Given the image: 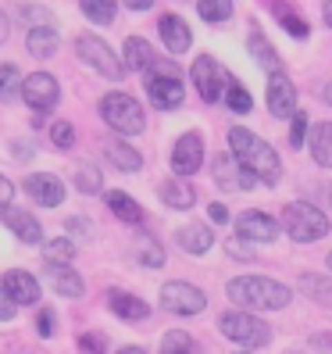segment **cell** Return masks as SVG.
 <instances>
[{
  "instance_id": "603a6c76",
  "label": "cell",
  "mask_w": 332,
  "mask_h": 354,
  "mask_svg": "<svg viewBox=\"0 0 332 354\" xmlns=\"http://www.w3.org/2000/svg\"><path fill=\"white\" fill-rule=\"evenodd\" d=\"M157 194H161V201L168 204V207H175V212H186V207H193V190L182 183V176H175V179H164L161 186H157Z\"/></svg>"
},
{
  "instance_id": "cb8c5ba5",
  "label": "cell",
  "mask_w": 332,
  "mask_h": 354,
  "mask_svg": "<svg viewBox=\"0 0 332 354\" xmlns=\"http://www.w3.org/2000/svg\"><path fill=\"white\" fill-rule=\"evenodd\" d=\"M246 47H251V54L257 57V65H261V68H268V72H282V68H279L282 61H279L275 47L268 44V39H264V32H261L257 26H251V36H246Z\"/></svg>"
},
{
  "instance_id": "4fadbf2b",
  "label": "cell",
  "mask_w": 332,
  "mask_h": 354,
  "mask_svg": "<svg viewBox=\"0 0 332 354\" xmlns=\"http://www.w3.org/2000/svg\"><path fill=\"white\" fill-rule=\"evenodd\" d=\"M200 161H204V140L200 133H182L179 143H175V151H172V172L175 176H193L200 169Z\"/></svg>"
},
{
  "instance_id": "5bb4252c",
  "label": "cell",
  "mask_w": 332,
  "mask_h": 354,
  "mask_svg": "<svg viewBox=\"0 0 332 354\" xmlns=\"http://www.w3.org/2000/svg\"><path fill=\"white\" fill-rule=\"evenodd\" d=\"M236 229H240V236L251 240V243H275V236H279L275 218L264 215V212H243L236 218Z\"/></svg>"
},
{
  "instance_id": "3957f363",
  "label": "cell",
  "mask_w": 332,
  "mask_h": 354,
  "mask_svg": "<svg viewBox=\"0 0 332 354\" xmlns=\"http://www.w3.org/2000/svg\"><path fill=\"white\" fill-rule=\"evenodd\" d=\"M282 229L289 233V240H297V243H315L329 233V218L315 204L293 201V204L282 207Z\"/></svg>"
},
{
  "instance_id": "d6a6232c",
  "label": "cell",
  "mask_w": 332,
  "mask_h": 354,
  "mask_svg": "<svg viewBox=\"0 0 332 354\" xmlns=\"http://www.w3.org/2000/svg\"><path fill=\"white\" fill-rule=\"evenodd\" d=\"M300 286H304L307 297H315L318 304H329V308H332V279H322V276H315V272H307V276L300 279Z\"/></svg>"
},
{
  "instance_id": "52a82bcc",
  "label": "cell",
  "mask_w": 332,
  "mask_h": 354,
  "mask_svg": "<svg viewBox=\"0 0 332 354\" xmlns=\"http://www.w3.org/2000/svg\"><path fill=\"white\" fill-rule=\"evenodd\" d=\"M190 79H193V86H197V93L207 100V104H215V100H222L225 97V90L233 86V75L225 72V65H218L215 57H197L193 61V68H190Z\"/></svg>"
},
{
  "instance_id": "836d02e7",
  "label": "cell",
  "mask_w": 332,
  "mask_h": 354,
  "mask_svg": "<svg viewBox=\"0 0 332 354\" xmlns=\"http://www.w3.org/2000/svg\"><path fill=\"white\" fill-rule=\"evenodd\" d=\"M197 11L204 22H225L233 18V0H197Z\"/></svg>"
},
{
  "instance_id": "4dcf8cb0",
  "label": "cell",
  "mask_w": 332,
  "mask_h": 354,
  "mask_svg": "<svg viewBox=\"0 0 332 354\" xmlns=\"http://www.w3.org/2000/svg\"><path fill=\"white\" fill-rule=\"evenodd\" d=\"M72 258H75V243H72L68 236L43 243V265H68Z\"/></svg>"
},
{
  "instance_id": "8992f818",
  "label": "cell",
  "mask_w": 332,
  "mask_h": 354,
  "mask_svg": "<svg viewBox=\"0 0 332 354\" xmlns=\"http://www.w3.org/2000/svg\"><path fill=\"white\" fill-rule=\"evenodd\" d=\"M218 329H222L233 344H243L246 351L264 347L268 340H272V329H268L261 319L246 315V311H229V315H222V319H218Z\"/></svg>"
},
{
  "instance_id": "e575fe53",
  "label": "cell",
  "mask_w": 332,
  "mask_h": 354,
  "mask_svg": "<svg viewBox=\"0 0 332 354\" xmlns=\"http://www.w3.org/2000/svg\"><path fill=\"white\" fill-rule=\"evenodd\" d=\"M225 104L236 111V115H251V108H254V97H251V90L246 86H240V82H233L229 90H225Z\"/></svg>"
},
{
  "instance_id": "ffe728a7",
  "label": "cell",
  "mask_w": 332,
  "mask_h": 354,
  "mask_svg": "<svg viewBox=\"0 0 332 354\" xmlns=\"http://www.w3.org/2000/svg\"><path fill=\"white\" fill-rule=\"evenodd\" d=\"M4 222H8V229H11V233L22 240V243H39V240H43V225H39L29 212H22V207H8Z\"/></svg>"
},
{
  "instance_id": "9c48e42d",
  "label": "cell",
  "mask_w": 332,
  "mask_h": 354,
  "mask_svg": "<svg viewBox=\"0 0 332 354\" xmlns=\"http://www.w3.org/2000/svg\"><path fill=\"white\" fill-rule=\"evenodd\" d=\"M204 304H207V297L197 286L182 283V279H172V283L161 286V308L168 311V315H200Z\"/></svg>"
},
{
  "instance_id": "f35d334b",
  "label": "cell",
  "mask_w": 332,
  "mask_h": 354,
  "mask_svg": "<svg viewBox=\"0 0 332 354\" xmlns=\"http://www.w3.org/2000/svg\"><path fill=\"white\" fill-rule=\"evenodd\" d=\"M50 143L57 151H68L72 143H75V129H72V122H54L50 126Z\"/></svg>"
},
{
  "instance_id": "74e56055",
  "label": "cell",
  "mask_w": 332,
  "mask_h": 354,
  "mask_svg": "<svg viewBox=\"0 0 332 354\" xmlns=\"http://www.w3.org/2000/svg\"><path fill=\"white\" fill-rule=\"evenodd\" d=\"M190 344H193V340L186 337V333H164V340H161V354H197Z\"/></svg>"
},
{
  "instance_id": "f6af8a7d",
  "label": "cell",
  "mask_w": 332,
  "mask_h": 354,
  "mask_svg": "<svg viewBox=\"0 0 332 354\" xmlns=\"http://www.w3.org/2000/svg\"><path fill=\"white\" fill-rule=\"evenodd\" d=\"M82 351H86V354H104V351H108V344H104L97 333H86V337H82Z\"/></svg>"
},
{
  "instance_id": "db71d44e",
  "label": "cell",
  "mask_w": 332,
  "mask_h": 354,
  "mask_svg": "<svg viewBox=\"0 0 332 354\" xmlns=\"http://www.w3.org/2000/svg\"><path fill=\"white\" fill-rule=\"evenodd\" d=\"M325 100L332 104V82H329V86H325Z\"/></svg>"
},
{
  "instance_id": "4316f807",
  "label": "cell",
  "mask_w": 332,
  "mask_h": 354,
  "mask_svg": "<svg viewBox=\"0 0 332 354\" xmlns=\"http://www.w3.org/2000/svg\"><path fill=\"white\" fill-rule=\"evenodd\" d=\"M154 61H157V57H154V47H150L143 36H129V39H126V68L143 72V68H150Z\"/></svg>"
},
{
  "instance_id": "8fae6325",
  "label": "cell",
  "mask_w": 332,
  "mask_h": 354,
  "mask_svg": "<svg viewBox=\"0 0 332 354\" xmlns=\"http://www.w3.org/2000/svg\"><path fill=\"white\" fill-rule=\"evenodd\" d=\"M57 79L47 75V72H32L22 79V100L29 104L32 111H50L57 104Z\"/></svg>"
},
{
  "instance_id": "e0dca14e",
  "label": "cell",
  "mask_w": 332,
  "mask_h": 354,
  "mask_svg": "<svg viewBox=\"0 0 332 354\" xmlns=\"http://www.w3.org/2000/svg\"><path fill=\"white\" fill-rule=\"evenodd\" d=\"M4 290L14 297V304H36L39 301V283L32 272H26V268H11V272L4 276Z\"/></svg>"
},
{
  "instance_id": "44dd1931",
  "label": "cell",
  "mask_w": 332,
  "mask_h": 354,
  "mask_svg": "<svg viewBox=\"0 0 332 354\" xmlns=\"http://www.w3.org/2000/svg\"><path fill=\"white\" fill-rule=\"evenodd\" d=\"M175 240H179V247H182L186 254H207L215 247V233L207 225H200V222L182 225L179 233H175Z\"/></svg>"
},
{
  "instance_id": "7dc6e473",
  "label": "cell",
  "mask_w": 332,
  "mask_h": 354,
  "mask_svg": "<svg viewBox=\"0 0 332 354\" xmlns=\"http://www.w3.org/2000/svg\"><path fill=\"white\" fill-rule=\"evenodd\" d=\"M207 215H211V218H215V222L222 225V222H229V207H225V204H218V201H215L211 207H207Z\"/></svg>"
},
{
  "instance_id": "ba28073f",
  "label": "cell",
  "mask_w": 332,
  "mask_h": 354,
  "mask_svg": "<svg viewBox=\"0 0 332 354\" xmlns=\"http://www.w3.org/2000/svg\"><path fill=\"white\" fill-rule=\"evenodd\" d=\"M75 54L86 61L93 72H100L104 79H111V82H118L121 75H126V65H121V61L111 54V47L104 44L100 36H79L75 39Z\"/></svg>"
},
{
  "instance_id": "f907efd6",
  "label": "cell",
  "mask_w": 332,
  "mask_h": 354,
  "mask_svg": "<svg viewBox=\"0 0 332 354\" xmlns=\"http://www.w3.org/2000/svg\"><path fill=\"white\" fill-rule=\"evenodd\" d=\"M126 4H129V8H136V11H147V8L154 4V0H126Z\"/></svg>"
},
{
  "instance_id": "30bf717a",
  "label": "cell",
  "mask_w": 332,
  "mask_h": 354,
  "mask_svg": "<svg viewBox=\"0 0 332 354\" xmlns=\"http://www.w3.org/2000/svg\"><path fill=\"white\" fill-rule=\"evenodd\" d=\"M211 176H215V183L222 186L225 194H246V190L257 183L254 172H246L236 154H218V158L211 161Z\"/></svg>"
},
{
  "instance_id": "7402d4cb",
  "label": "cell",
  "mask_w": 332,
  "mask_h": 354,
  "mask_svg": "<svg viewBox=\"0 0 332 354\" xmlns=\"http://www.w3.org/2000/svg\"><path fill=\"white\" fill-rule=\"evenodd\" d=\"M47 268V283L57 290L61 297H82L86 294V286H82V276L72 272L68 265H43Z\"/></svg>"
},
{
  "instance_id": "ee69618b",
  "label": "cell",
  "mask_w": 332,
  "mask_h": 354,
  "mask_svg": "<svg viewBox=\"0 0 332 354\" xmlns=\"http://www.w3.org/2000/svg\"><path fill=\"white\" fill-rule=\"evenodd\" d=\"M11 201H14V186H11V179L8 176H0V215L11 207Z\"/></svg>"
},
{
  "instance_id": "d4e9b609",
  "label": "cell",
  "mask_w": 332,
  "mask_h": 354,
  "mask_svg": "<svg viewBox=\"0 0 332 354\" xmlns=\"http://www.w3.org/2000/svg\"><path fill=\"white\" fill-rule=\"evenodd\" d=\"M57 29L54 26H32L29 29V39H26V47L32 57H54L57 54Z\"/></svg>"
},
{
  "instance_id": "ac0fdd59",
  "label": "cell",
  "mask_w": 332,
  "mask_h": 354,
  "mask_svg": "<svg viewBox=\"0 0 332 354\" xmlns=\"http://www.w3.org/2000/svg\"><path fill=\"white\" fill-rule=\"evenodd\" d=\"M104 154H108V161L115 165L118 172H126V176H133V172H139V169H143V154L133 147V143L104 140Z\"/></svg>"
},
{
  "instance_id": "f546056e",
  "label": "cell",
  "mask_w": 332,
  "mask_h": 354,
  "mask_svg": "<svg viewBox=\"0 0 332 354\" xmlns=\"http://www.w3.org/2000/svg\"><path fill=\"white\" fill-rule=\"evenodd\" d=\"M82 4V15L90 18L93 26H111L115 22V0H79Z\"/></svg>"
},
{
  "instance_id": "ab89813d",
  "label": "cell",
  "mask_w": 332,
  "mask_h": 354,
  "mask_svg": "<svg viewBox=\"0 0 332 354\" xmlns=\"http://www.w3.org/2000/svg\"><path fill=\"white\" fill-rule=\"evenodd\" d=\"M225 254H229L233 261H257V254L251 251V243H243V236H233L229 243H225Z\"/></svg>"
},
{
  "instance_id": "11a10c76",
  "label": "cell",
  "mask_w": 332,
  "mask_h": 354,
  "mask_svg": "<svg viewBox=\"0 0 332 354\" xmlns=\"http://www.w3.org/2000/svg\"><path fill=\"white\" fill-rule=\"evenodd\" d=\"M325 261H329V272H332V251H329V254H325Z\"/></svg>"
},
{
  "instance_id": "f5cc1de1",
  "label": "cell",
  "mask_w": 332,
  "mask_h": 354,
  "mask_svg": "<svg viewBox=\"0 0 332 354\" xmlns=\"http://www.w3.org/2000/svg\"><path fill=\"white\" fill-rule=\"evenodd\" d=\"M118 354H147V351H139V347H121Z\"/></svg>"
},
{
  "instance_id": "bcb514c9",
  "label": "cell",
  "mask_w": 332,
  "mask_h": 354,
  "mask_svg": "<svg viewBox=\"0 0 332 354\" xmlns=\"http://www.w3.org/2000/svg\"><path fill=\"white\" fill-rule=\"evenodd\" d=\"M36 329H39V337H54V311H39Z\"/></svg>"
},
{
  "instance_id": "6da1fadb",
  "label": "cell",
  "mask_w": 332,
  "mask_h": 354,
  "mask_svg": "<svg viewBox=\"0 0 332 354\" xmlns=\"http://www.w3.org/2000/svg\"><path fill=\"white\" fill-rule=\"evenodd\" d=\"M229 143H233V154L240 158V165L246 172H254L257 183L275 186L282 179V161H279L275 147H272V143H264L257 133L236 126V129H229Z\"/></svg>"
},
{
  "instance_id": "83f0119b",
  "label": "cell",
  "mask_w": 332,
  "mask_h": 354,
  "mask_svg": "<svg viewBox=\"0 0 332 354\" xmlns=\"http://www.w3.org/2000/svg\"><path fill=\"white\" fill-rule=\"evenodd\" d=\"M311 154H315L318 165L332 169V122H322V126H315V133H311Z\"/></svg>"
},
{
  "instance_id": "d590c367",
  "label": "cell",
  "mask_w": 332,
  "mask_h": 354,
  "mask_svg": "<svg viewBox=\"0 0 332 354\" xmlns=\"http://www.w3.org/2000/svg\"><path fill=\"white\" fill-rule=\"evenodd\" d=\"M18 97V65L4 61L0 65V100H14Z\"/></svg>"
},
{
  "instance_id": "2e32d148",
  "label": "cell",
  "mask_w": 332,
  "mask_h": 354,
  "mask_svg": "<svg viewBox=\"0 0 332 354\" xmlns=\"http://www.w3.org/2000/svg\"><path fill=\"white\" fill-rule=\"evenodd\" d=\"M157 29H161L164 47H168L172 54H186V50H190V44H193V32H190V26H186L179 15H161Z\"/></svg>"
},
{
  "instance_id": "d6986e66",
  "label": "cell",
  "mask_w": 332,
  "mask_h": 354,
  "mask_svg": "<svg viewBox=\"0 0 332 354\" xmlns=\"http://www.w3.org/2000/svg\"><path fill=\"white\" fill-rule=\"evenodd\" d=\"M108 308H111V315L126 319V322H143V319L150 315L147 301H139V297L126 294V290H111V294H108Z\"/></svg>"
},
{
  "instance_id": "8d00e7d4",
  "label": "cell",
  "mask_w": 332,
  "mask_h": 354,
  "mask_svg": "<svg viewBox=\"0 0 332 354\" xmlns=\"http://www.w3.org/2000/svg\"><path fill=\"white\" fill-rule=\"evenodd\" d=\"M136 261H139L143 268H161V265H164V251H161L154 240H147V243L136 247Z\"/></svg>"
},
{
  "instance_id": "681fc988",
  "label": "cell",
  "mask_w": 332,
  "mask_h": 354,
  "mask_svg": "<svg viewBox=\"0 0 332 354\" xmlns=\"http://www.w3.org/2000/svg\"><path fill=\"white\" fill-rule=\"evenodd\" d=\"M8 29H11V22H8V15L0 11V44H4V39H8Z\"/></svg>"
},
{
  "instance_id": "b9f144b4",
  "label": "cell",
  "mask_w": 332,
  "mask_h": 354,
  "mask_svg": "<svg viewBox=\"0 0 332 354\" xmlns=\"http://www.w3.org/2000/svg\"><path fill=\"white\" fill-rule=\"evenodd\" d=\"M65 229H68V233H75V236H82V240H90V236H93L90 218H82V215H72V218L65 222Z\"/></svg>"
},
{
  "instance_id": "5b68a950",
  "label": "cell",
  "mask_w": 332,
  "mask_h": 354,
  "mask_svg": "<svg viewBox=\"0 0 332 354\" xmlns=\"http://www.w3.org/2000/svg\"><path fill=\"white\" fill-rule=\"evenodd\" d=\"M100 115L115 133H126V136H136V133H143V126H147L139 100H133L129 93H108L100 100Z\"/></svg>"
},
{
  "instance_id": "c3c4849f",
  "label": "cell",
  "mask_w": 332,
  "mask_h": 354,
  "mask_svg": "<svg viewBox=\"0 0 332 354\" xmlns=\"http://www.w3.org/2000/svg\"><path fill=\"white\" fill-rule=\"evenodd\" d=\"M311 344H315L318 351H325V354H332V333H318V337L311 340Z\"/></svg>"
},
{
  "instance_id": "f1b7e54d",
  "label": "cell",
  "mask_w": 332,
  "mask_h": 354,
  "mask_svg": "<svg viewBox=\"0 0 332 354\" xmlns=\"http://www.w3.org/2000/svg\"><path fill=\"white\" fill-rule=\"evenodd\" d=\"M72 179H75V186L82 194H100L104 190V172L97 169V165H90V161H79Z\"/></svg>"
},
{
  "instance_id": "816d5d0a",
  "label": "cell",
  "mask_w": 332,
  "mask_h": 354,
  "mask_svg": "<svg viewBox=\"0 0 332 354\" xmlns=\"http://www.w3.org/2000/svg\"><path fill=\"white\" fill-rule=\"evenodd\" d=\"M322 15H325V26L332 29V0H325V8H322Z\"/></svg>"
},
{
  "instance_id": "9a60e30c",
  "label": "cell",
  "mask_w": 332,
  "mask_h": 354,
  "mask_svg": "<svg viewBox=\"0 0 332 354\" xmlns=\"http://www.w3.org/2000/svg\"><path fill=\"white\" fill-rule=\"evenodd\" d=\"M26 194L43 207H57L65 201V186H61V179L50 176V172H32V176H26Z\"/></svg>"
},
{
  "instance_id": "277c9868",
  "label": "cell",
  "mask_w": 332,
  "mask_h": 354,
  "mask_svg": "<svg viewBox=\"0 0 332 354\" xmlns=\"http://www.w3.org/2000/svg\"><path fill=\"white\" fill-rule=\"evenodd\" d=\"M147 97H150L154 108H161V111L179 108L182 97H186L179 65H172V61H154V65H150V75H147Z\"/></svg>"
},
{
  "instance_id": "1f68e13d",
  "label": "cell",
  "mask_w": 332,
  "mask_h": 354,
  "mask_svg": "<svg viewBox=\"0 0 332 354\" xmlns=\"http://www.w3.org/2000/svg\"><path fill=\"white\" fill-rule=\"evenodd\" d=\"M272 11L279 15V22H282V29L289 32V36H293V39H307V22H304V18L300 15H293V8H286L282 4V0H275V4H272Z\"/></svg>"
},
{
  "instance_id": "7c38bea8",
  "label": "cell",
  "mask_w": 332,
  "mask_h": 354,
  "mask_svg": "<svg viewBox=\"0 0 332 354\" xmlns=\"http://www.w3.org/2000/svg\"><path fill=\"white\" fill-rule=\"evenodd\" d=\"M268 111L275 118H293L297 115V86L282 72H272V79H268Z\"/></svg>"
},
{
  "instance_id": "7a4b0ae2",
  "label": "cell",
  "mask_w": 332,
  "mask_h": 354,
  "mask_svg": "<svg viewBox=\"0 0 332 354\" xmlns=\"http://www.w3.org/2000/svg\"><path fill=\"white\" fill-rule=\"evenodd\" d=\"M289 286L268 279V276H240L229 283V301L246 311H275L289 304Z\"/></svg>"
},
{
  "instance_id": "60d3db41",
  "label": "cell",
  "mask_w": 332,
  "mask_h": 354,
  "mask_svg": "<svg viewBox=\"0 0 332 354\" xmlns=\"http://www.w3.org/2000/svg\"><path fill=\"white\" fill-rule=\"evenodd\" d=\"M304 136H307V115H293V126H289V143L293 147H304Z\"/></svg>"
},
{
  "instance_id": "9f6ffc18",
  "label": "cell",
  "mask_w": 332,
  "mask_h": 354,
  "mask_svg": "<svg viewBox=\"0 0 332 354\" xmlns=\"http://www.w3.org/2000/svg\"><path fill=\"white\" fill-rule=\"evenodd\" d=\"M240 354H251V351H240Z\"/></svg>"
},
{
  "instance_id": "7bdbcfd3",
  "label": "cell",
  "mask_w": 332,
  "mask_h": 354,
  "mask_svg": "<svg viewBox=\"0 0 332 354\" xmlns=\"http://www.w3.org/2000/svg\"><path fill=\"white\" fill-rule=\"evenodd\" d=\"M14 311H18V304H14V297L8 294L4 286H0V322H8V319H14Z\"/></svg>"
},
{
  "instance_id": "484cf974",
  "label": "cell",
  "mask_w": 332,
  "mask_h": 354,
  "mask_svg": "<svg viewBox=\"0 0 332 354\" xmlns=\"http://www.w3.org/2000/svg\"><path fill=\"white\" fill-rule=\"evenodd\" d=\"M104 201H108V207H111V212H115L121 222H126V225H139V222H143V207H139L129 194L108 190V194H104Z\"/></svg>"
}]
</instances>
